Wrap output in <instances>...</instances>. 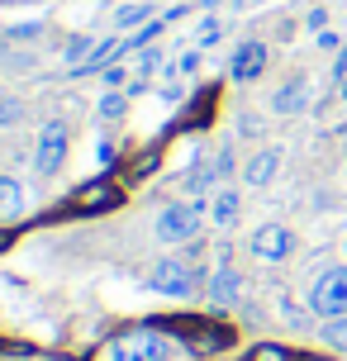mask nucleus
<instances>
[{"label": "nucleus", "instance_id": "8", "mask_svg": "<svg viewBox=\"0 0 347 361\" xmlns=\"http://www.w3.org/2000/svg\"><path fill=\"white\" fill-rule=\"evenodd\" d=\"M262 67H267V43L248 38V43H238L233 62H229V76H233V81H257Z\"/></svg>", "mask_w": 347, "mask_h": 361}, {"label": "nucleus", "instance_id": "5", "mask_svg": "<svg viewBox=\"0 0 347 361\" xmlns=\"http://www.w3.org/2000/svg\"><path fill=\"white\" fill-rule=\"evenodd\" d=\"M166 338L162 333H133V338H119V343L110 347L114 361H166Z\"/></svg>", "mask_w": 347, "mask_h": 361}, {"label": "nucleus", "instance_id": "1", "mask_svg": "<svg viewBox=\"0 0 347 361\" xmlns=\"http://www.w3.org/2000/svg\"><path fill=\"white\" fill-rule=\"evenodd\" d=\"M310 305H314V314H324V319H343L347 314V267H329L314 281Z\"/></svg>", "mask_w": 347, "mask_h": 361}, {"label": "nucleus", "instance_id": "23", "mask_svg": "<svg viewBox=\"0 0 347 361\" xmlns=\"http://www.w3.org/2000/svg\"><path fill=\"white\" fill-rule=\"evenodd\" d=\"M209 38H219V19H209V24H200V43H209Z\"/></svg>", "mask_w": 347, "mask_h": 361}, {"label": "nucleus", "instance_id": "12", "mask_svg": "<svg viewBox=\"0 0 347 361\" xmlns=\"http://www.w3.org/2000/svg\"><path fill=\"white\" fill-rule=\"evenodd\" d=\"M238 290H243V276H238L233 267H219V271H214V281H209V300H214V305H233Z\"/></svg>", "mask_w": 347, "mask_h": 361}, {"label": "nucleus", "instance_id": "13", "mask_svg": "<svg viewBox=\"0 0 347 361\" xmlns=\"http://www.w3.org/2000/svg\"><path fill=\"white\" fill-rule=\"evenodd\" d=\"M238 214H243V204H238V190H219V195L209 200V219H214L219 228L238 224Z\"/></svg>", "mask_w": 347, "mask_h": 361}, {"label": "nucleus", "instance_id": "4", "mask_svg": "<svg viewBox=\"0 0 347 361\" xmlns=\"http://www.w3.org/2000/svg\"><path fill=\"white\" fill-rule=\"evenodd\" d=\"M147 286L181 300V295H190V290H195V271L185 267V262H171V257H166V262H152V271H147Z\"/></svg>", "mask_w": 347, "mask_h": 361}, {"label": "nucleus", "instance_id": "20", "mask_svg": "<svg viewBox=\"0 0 347 361\" xmlns=\"http://www.w3.org/2000/svg\"><path fill=\"white\" fill-rule=\"evenodd\" d=\"M100 114H105V119L124 114V95H105V100H100Z\"/></svg>", "mask_w": 347, "mask_h": 361}, {"label": "nucleus", "instance_id": "24", "mask_svg": "<svg viewBox=\"0 0 347 361\" xmlns=\"http://www.w3.org/2000/svg\"><path fill=\"white\" fill-rule=\"evenodd\" d=\"M338 95H343V100H347V76H343V81H338Z\"/></svg>", "mask_w": 347, "mask_h": 361}, {"label": "nucleus", "instance_id": "18", "mask_svg": "<svg viewBox=\"0 0 347 361\" xmlns=\"http://www.w3.org/2000/svg\"><path fill=\"white\" fill-rule=\"evenodd\" d=\"M19 119H24V105L15 95H0V124H19Z\"/></svg>", "mask_w": 347, "mask_h": 361}, {"label": "nucleus", "instance_id": "11", "mask_svg": "<svg viewBox=\"0 0 347 361\" xmlns=\"http://www.w3.org/2000/svg\"><path fill=\"white\" fill-rule=\"evenodd\" d=\"M305 105H310V86H305L300 76H291L286 86L276 90V100H272L276 114H295V109H305Z\"/></svg>", "mask_w": 347, "mask_h": 361}, {"label": "nucleus", "instance_id": "15", "mask_svg": "<svg viewBox=\"0 0 347 361\" xmlns=\"http://www.w3.org/2000/svg\"><path fill=\"white\" fill-rule=\"evenodd\" d=\"M119 29H138V24H152V5H124L119 15H114Z\"/></svg>", "mask_w": 347, "mask_h": 361}, {"label": "nucleus", "instance_id": "2", "mask_svg": "<svg viewBox=\"0 0 347 361\" xmlns=\"http://www.w3.org/2000/svg\"><path fill=\"white\" fill-rule=\"evenodd\" d=\"M67 157V124L62 119H48V124L38 128V143H34V166L38 176H53L57 166Z\"/></svg>", "mask_w": 347, "mask_h": 361}, {"label": "nucleus", "instance_id": "26", "mask_svg": "<svg viewBox=\"0 0 347 361\" xmlns=\"http://www.w3.org/2000/svg\"><path fill=\"white\" fill-rule=\"evenodd\" d=\"M209 5H214V0H209Z\"/></svg>", "mask_w": 347, "mask_h": 361}, {"label": "nucleus", "instance_id": "22", "mask_svg": "<svg viewBox=\"0 0 347 361\" xmlns=\"http://www.w3.org/2000/svg\"><path fill=\"white\" fill-rule=\"evenodd\" d=\"M195 67H200V57H195V53H185L181 62H176V72H181V76H190V72H195Z\"/></svg>", "mask_w": 347, "mask_h": 361}, {"label": "nucleus", "instance_id": "25", "mask_svg": "<svg viewBox=\"0 0 347 361\" xmlns=\"http://www.w3.org/2000/svg\"><path fill=\"white\" fill-rule=\"evenodd\" d=\"M238 5H257V0H238Z\"/></svg>", "mask_w": 347, "mask_h": 361}, {"label": "nucleus", "instance_id": "14", "mask_svg": "<svg viewBox=\"0 0 347 361\" xmlns=\"http://www.w3.org/2000/svg\"><path fill=\"white\" fill-rule=\"evenodd\" d=\"M24 214V190L15 180H0V224H15Z\"/></svg>", "mask_w": 347, "mask_h": 361}, {"label": "nucleus", "instance_id": "16", "mask_svg": "<svg viewBox=\"0 0 347 361\" xmlns=\"http://www.w3.org/2000/svg\"><path fill=\"white\" fill-rule=\"evenodd\" d=\"M248 361H300L291 352V347H281V343H257L252 352H248Z\"/></svg>", "mask_w": 347, "mask_h": 361}, {"label": "nucleus", "instance_id": "17", "mask_svg": "<svg viewBox=\"0 0 347 361\" xmlns=\"http://www.w3.org/2000/svg\"><path fill=\"white\" fill-rule=\"evenodd\" d=\"M324 343L338 347V352H347V314H343V319H333V324H324Z\"/></svg>", "mask_w": 347, "mask_h": 361}, {"label": "nucleus", "instance_id": "21", "mask_svg": "<svg viewBox=\"0 0 347 361\" xmlns=\"http://www.w3.org/2000/svg\"><path fill=\"white\" fill-rule=\"evenodd\" d=\"M91 53V43H86V38H72V43H67V57H86Z\"/></svg>", "mask_w": 347, "mask_h": 361}, {"label": "nucleus", "instance_id": "10", "mask_svg": "<svg viewBox=\"0 0 347 361\" xmlns=\"http://www.w3.org/2000/svg\"><path fill=\"white\" fill-rule=\"evenodd\" d=\"M276 166H281V152H276V147H262V152H252V157H248L243 180L262 190V185H272V180H276Z\"/></svg>", "mask_w": 347, "mask_h": 361}, {"label": "nucleus", "instance_id": "9", "mask_svg": "<svg viewBox=\"0 0 347 361\" xmlns=\"http://www.w3.org/2000/svg\"><path fill=\"white\" fill-rule=\"evenodd\" d=\"M72 204L81 214H100V209H114V204H119V190H114L110 180H91V185H81L72 195Z\"/></svg>", "mask_w": 347, "mask_h": 361}, {"label": "nucleus", "instance_id": "19", "mask_svg": "<svg viewBox=\"0 0 347 361\" xmlns=\"http://www.w3.org/2000/svg\"><path fill=\"white\" fill-rule=\"evenodd\" d=\"M138 53H143V62H138V67H143V76H152L157 67H162V53H157V48H138Z\"/></svg>", "mask_w": 347, "mask_h": 361}, {"label": "nucleus", "instance_id": "3", "mask_svg": "<svg viewBox=\"0 0 347 361\" xmlns=\"http://www.w3.org/2000/svg\"><path fill=\"white\" fill-rule=\"evenodd\" d=\"M200 233V204H166L157 214V238L162 243H190Z\"/></svg>", "mask_w": 347, "mask_h": 361}, {"label": "nucleus", "instance_id": "7", "mask_svg": "<svg viewBox=\"0 0 347 361\" xmlns=\"http://www.w3.org/2000/svg\"><path fill=\"white\" fill-rule=\"evenodd\" d=\"M181 333H185V343L195 347V352H224V347L233 343V328L205 324V319H181Z\"/></svg>", "mask_w": 347, "mask_h": 361}, {"label": "nucleus", "instance_id": "6", "mask_svg": "<svg viewBox=\"0 0 347 361\" xmlns=\"http://www.w3.org/2000/svg\"><path fill=\"white\" fill-rule=\"evenodd\" d=\"M291 247H295V238H291L286 224H262V228L252 233V257L257 262H286Z\"/></svg>", "mask_w": 347, "mask_h": 361}]
</instances>
